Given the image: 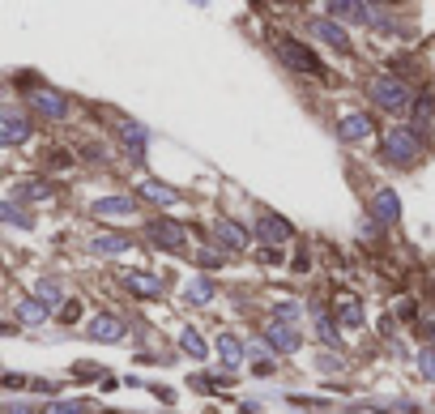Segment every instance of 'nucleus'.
Instances as JSON below:
<instances>
[{
  "mask_svg": "<svg viewBox=\"0 0 435 414\" xmlns=\"http://www.w3.org/2000/svg\"><path fill=\"white\" fill-rule=\"evenodd\" d=\"M274 51L282 56L286 69L307 73V77H324V65L316 60V51H312L307 43H299V39H290V34H278V39H274Z\"/></svg>",
  "mask_w": 435,
  "mask_h": 414,
  "instance_id": "1",
  "label": "nucleus"
},
{
  "mask_svg": "<svg viewBox=\"0 0 435 414\" xmlns=\"http://www.w3.org/2000/svg\"><path fill=\"white\" fill-rule=\"evenodd\" d=\"M418 154H422V141H418V133H414V128L397 124V128H389V133H384V159H389V163L410 167Z\"/></svg>",
  "mask_w": 435,
  "mask_h": 414,
  "instance_id": "2",
  "label": "nucleus"
},
{
  "mask_svg": "<svg viewBox=\"0 0 435 414\" xmlns=\"http://www.w3.org/2000/svg\"><path fill=\"white\" fill-rule=\"evenodd\" d=\"M371 98H375V107H384V112H406L414 94H410V86L401 77L380 73V77H371Z\"/></svg>",
  "mask_w": 435,
  "mask_h": 414,
  "instance_id": "3",
  "label": "nucleus"
},
{
  "mask_svg": "<svg viewBox=\"0 0 435 414\" xmlns=\"http://www.w3.org/2000/svg\"><path fill=\"white\" fill-rule=\"evenodd\" d=\"M145 235H149L162 252H184V243H188V231H184L180 222H171V218H154V222L145 227Z\"/></svg>",
  "mask_w": 435,
  "mask_h": 414,
  "instance_id": "4",
  "label": "nucleus"
},
{
  "mask_svg": "<svg viewBox=\"0 0 435 414\" xmlns=\"http://www.w3.org/2000/svg\"><path fill=\"white\" fill-rule=\"evenodd\" d=\"M30 107L47 120H65L69 116V98L60 90H30Z\"/></svg>",
  "mask_w": 435,
  "mask_h": 414,
  "instance_id": "5",
  "label": "nucleus"
},
{
  "mask_svg": "<svg viewBox=\"0 0 435 414\" xmlns=\"http://www.w3.org/2000/svg\"><path fill=\"white\" fill-rule=\"evenodd\" d=\"M256 239H260L265 248H282V243L290 239V222L278 218V214H260V218H256Z\"/></svg>",
  "mask_w": 435,
  "mask_h": 414,
  "instance_id": "6",
  "label": "nucleus"
},
{
  "mask_svg": "<svg viewBox=\"0 0 435 414\" xmlns=\"http://www.w3.org/2000/svg\"><path fill=\"white\" fill-rule=\"evenodd\" d=\"M22 141H30V120L0 107V145H22Z\"/></svg>",
  "mask_w": 435,
  "mask_h": 414,
  "instance_id": "7",
  "label": "nucleus"
},
{
  "mask_svg": "<svg viewBox=\"0 0 435 414\" xmlns=\"http://www.w3.org/2000/svg\"><path fill=\"white\" fill-rule=\"evenodd\" d=\"M265 342L274 346V350H282V354H295L299 346H303V333L295 329V325H282V321H274L265 329Z\"/></svg>",
  "mask_w": 435,
  "mask_h": 414,
  "instance_id": "8",
  "label": "nucleus"
},
{
  "mask_svg": "<svg viewBox=\"0 0 435 414\" xmlns=\"http://www.w3.org/2000/svg\"><path fill=\"white\" fill-rule=\"evenodd\" d=\"M371 214H375V222L393 227V222L401 218V196H397L393 188H380V192L371 196Z\"/></svg>",
  "mask_w": 435,
  "mask_h": 414,
  "instance_id": "9",
  "label": "nucleus"
},
{
  "mask_svg": "<svg viewBox=\"0 0 435 414\" xmlns=\"http://www.w3.org/2000/svg\"><path fill=\"white\" fill-rule=\"evenodd\" d=\"M116 133H120V141H124V149L133 154V159H137V163H145V145H149V133H145V124L120 120V124H116Z\"/></svg>",
  "mask_w": 435,
  "mask_h": 414,
  "instance_id": "10",
  "label": "nucleus"
},
{
  "mask_svg": "<svg viewBox=\"0 0 435 414\" xmlns=\"http://www.w3.org/2000/svg\"><path fill=\"white\" fill-rule=\"evenodd\" d=\"M94 214H98V218H128V214H137V192L94 201Z\"/></svg>",
  "mask_w": 435,
  "mask_h": 414,
  "instance_id": "11",
  "label": "nucleus"
},
{
  "mask_svg": "<svg viewBox=\"0 0 435 414\" xmlns=\"http://www.w3.org/2000/svg\"><path fill=\"white\" fill-rule=\"evenodd\" d=\"M312 34H316V39H324V43H329L333 51H342V56H350V34H346L337 22H329V18H316V22H312Z\"/></svg>",
  "mask_w": 435,
  "mask_h": 414,
  "instance_id": "12",
  "label": "nucleus"
},
{
  "mask_svg": "<svg viewBox=\"0 0 435 414\" xmlns=\"http://www.w3.org/2000/svg\"><path fill=\"white\" fill-rule=\"evenodd\" d=\"M375 133V120L367 116V112H350L342 124H337V137L342 141H363V137H371Z\"/></svg>",
  "mask_w": 435,
  "mask_h": 414,
  "instance_id": "13",
  "label": "nucleus"
},
{
  "mask_svg": "<svg viewBox=\"0 0 435 414\" xmlns=\"http://www.w3.org/2000/svg\"><path fill=\"white\" fill-rule=\"evenodd\" d=\"M333 312H337V325H346V329H359V325H363V303H359L350 291H342V295L333 299Z\"/></svg>",
  "mask_w": 435,
  "mask_h": 414,
  "instance_id": "14",
  "label": "nucleus"
},
{
  "mask_svg": "<svg viewBox=\"0 0 435 414\" xmlns=\"http://www.w3.org/2000/svg\"><path fill=\"white\" fill-rule=\"evenodd\" d=\"M137 196H145V201H154V205H175V201H180V192H175L171 184H162V180H141V184H137Z\"/></svg>",
  "mask_w": 435,
  "mask_h": 414,
  "instance_id": "15",
  "label": "nucleus"
},
{
  "mask_svg": "<svg viewBox=\"0 0 435 414\" xmlns=\"http://www.w3.org/2000/svg\"><path fill=\"white\" fill-rule=\"evenodd\" d=\"M213 239L222 243V248H231V252H243V248H248V231L235 227V222H227V218L213 222Z\"/></svg>",
  "mask_w": 435,
  "mask_h": 414,
  "instance_id": "16",
  "label": "nucleus"
},
{
  "mask_svg": "<svg viewBox=\"0 0 435 414\" xmlns=\"http://www.w3.org/2000/svg\"><path fill=\"white\" fill-rule=\"evenodd\" d=\"M86 333H90L94 342H124V325H120L116 316H94Z\"/></svg>",
  "mask_w": 435,
  "mask_h": 414,
  "instance_id": "17",
  "label": "nucleus"
},
{
  "mask_svg": "<svg viewBox=\"0 0 435 414\" xmlns=\"http://www.w3.org/2000/svg\"><path fill=\"white\" fill-rule=\"evenodd\" d=\"M124 282L141 295V299H162V278H154V274H124Z\"/></svg>",
  "mask_w": 435,
  "mask_h": 414,
  "instance_id": "18",
  "label": "nucleus"
},
{
  "mask_svg": "<svg viewBox=\"0 0 435 414\" xmlns=\"http://www.w3.org/2000/svg\"><path fill=\"white\" fill-rule=\"evenodd\" d=\"M128 248H133L128 235H94V239H90V252H98V256H120V252H128Z\"/></svg>",
  "mask_w": 435,
  "mask_h": 414,
  "instance_id": "19",
  "label": "nucleus"
},
{
  "mask_svg": "<svg viewBox=\"0 0 435 414\" xmlns=\"http://www.w3.org/2000/svg\"><path fill=\"white\" fill-rule=\"evenodd\" d=\"M218 354H222V368H239L243 363V342L235 338V333H222V338H218Z\"/></svg>",
  "mask_w": 435,
  "mask_h": 414,
  "instance_id": "20",
  "label": "nucleus"
},
{
  "mask_svg": "<svg viewBox=\"0 0 435 414\" xmlns=\"http://www.w3.org/2000/svg\"><path fill=\"white\" fill-rule=\"evenodd\" d=\"M312 316H316V338L324 342V346H333V350H342V333H337V325L320 312V307H312Z\"/></svg>",
  "mask_w": 435,
  "mask_h": 414,
  "instance_id": "21",
  "label": "nucleus"
},
{
  "mask_svg": "<svg viewBox=\"0 0 435 414\" xmlns=\"http://www.w3.org/2000/svg\"><path fill=\"white\" fill-rule=\"evenodd\" d=\"M18 321H22V325H43V321H47V303L22 299V303H18Z\"/></svg>",
  "mask_w": 435,
  "mask_h": 414,
  "instance_id": "22",
  "label": "nucleus"
},
{
  "mask_svg": "<svg viewBox=\"0 0 435 414\" xmlns=\"http://www.w3.org/2000/svg\"><path fill=\"white\" fill-rule=\"evenodd\" d=\"M180 350L192 354V359H205V354H209V346H205V338H201L196 329H180Z\"/></svg>",
  "mask_w": 435,
  "mask_h": 414,
  "instance_id": "23",
  "label": "nucleus"
},
{
  "mask_svg": "<svg viewBox=\"0 0 435 414\" xmlns=\"http://www.w3.org/2000/svg\"><path fill=\"white\" fill-rule=\"evenodd\" d=\"M184 299H188L192 307H201V303H209V299H213V286H209L205 278H192V282L184 286Z\"/></svg>",
  "mask_w": 435,
  "mask_h": 414,
  "instance_id": "24",
  "label": "nucleus"
},
{
  "mask_svg": "<svg viewBox=\"0 0 435 414\" xmlns=\"http://www.w3.org/2000/svg\"><path fill=\"white\" fill-rule=\"evenodd\" d=\"M0 222H9V227H30V214L18 210V205H9V201H0Z\"/></svg>",
  "mask_w": 435,
  "mask_h": 414,
  "instance_id": "25",
  "label": "nucleus"
},
{
  "mask_svg": "<svg viewBox=\"0 0 435 414\" xmlns=\"http://www.w3.org/2000/svg\"><path fill=\"white\" fill-rule=\"evenodd\" d=\"M34 295H39V303H56V299H60V282H56V278H43V282L34 286Z\"/></svg>",
  "mask_w": 435,
  "mask_h": 414,
  "instance_id": "26",
  "label": "nucleus"
},
{
  "mask_svg": "<svg viewBox=\"0 0 435 414\" xmlns=\"http://www.w3.org/2000/svg\"><path fill=\"white\" fill-rule=\"evenodd\" d=\"M18 196L22 201H43V196H51V188L43 180H34V184H18Z\"/></svg>",
  "mask_w": 435,
  "mask_h": 414,
  "instance_id": "27",
  "label": "nucleus"
},
{
  "mask_svg": "<svg viewBox=\"0 0 435 414\" xmlns=\"http://www.w3.org/2000/svg\"><path fill=\"white\" fill-rule=\"evenodd\" d=\"M196 265H201V269H222L227 261H222V252H218V248H201V252H196Z\"/></svg>",
  "mask_w": 435,
  "mask_h": 414,
  "instance_id": "28",
  "label": "nucleus"
},
{
  "mask_svg": "<svg viewBox=\"0 0 435 414\" xmlns=\"http://www.w3.org/2000/svg\"><path fill=\"white\" fill-rule=\"evenodd\" d=\"M418 372H422L427 380H435V350H422V354H418Z\"/></svg>",
  "mask_w": 435,
  "mask_h": 414,
  "instance_id": "29",
  "label": "nucleus"
},
{
  "mask_svg": "<svg viewBox=\"0 0 435 414\" xmlns=\"http://www.w3.org/2000/svg\"><path fill=\"white\" fill-rule=\"evenodd\" d=\"M47 414H86V410H81V401H51Z\"/></svg>",
  "mask_w": 435,
  "mask_h": 414,
  "instance_id": "30",
  "label": "nucleus"
},
{
  "mask_svg": "<svg viewBox=\"0 0 435 414\" xmlns=\"http://www.w3.org/2000/svg\"><path fill=\"white\" fill-rule=\"evenodd\" d=\"M256 261H260V265H282V248H260Z\"/></svg>",
  "mask_w": 435,
  "mask_h": 414,
  "instance_id": "31",
  "label": "nucleus"
},
{
  "mask_svg": "<svg viewBox=\"0 0 435 414\" xmlns=\"http://www.w3.org/2000/svg\"><path fill=\"white\" fill-rule=\"evenodd\" d=\"M77 316H81V303H77V299H69V303L60 307V321H65V325H73Z\"/></svg>",
  "mask_w": 435,
  "mask_h": 414,
  "instance_id": "32",
  "label": "nucleus"
},
{
  "mask_svg": "<svg viewBox=\"0 0 435 414\" xmlns=\"http://www.w3.org/2000/svg\"><path fill=\"white\" fill-rule=\"evenodd\" d=\"M278 316H282V325H286L290 316H299V303H278Z\"/></svg>",
  "mask_w": 435,
  "mask_h": 414,
  "instance_id": "33",
  "label": "nucleus"
},
{
  "mask_svg": "<svg viewBox=\"0 0 435 414\" xmlns=\"http://www.w3.org/2000/svg\"><path fill=\"white\" fill-rule=\"evenodd\" d=\"M307 269H312V261H307V248H303V252L295 256V274H307Z\"/></svg>",
  "mask_w": 435,
  "mask_h": 414,
  "instance_id": "34",
  "label": "nucleus"
},
{
  "mask_svg": "<svg viewBox=\"0 0 435 414\" xmlns=\"http://www.w3.org/2000/svg\"><path fill=\"white\" fill-rule=\"evenodd\" d=\"M337 368H342V363H337L333 354H320V372H337Z\"/></svg>",
  "mask_w": 435,
  "mask_h": 414,
  "instance_id": "35",
  "label": "nucleus"
},
{
  "mask_svg": "<svg viewBox=\"0 0 435 414\" xmlns=\"http://www.w3.org/2000/svg\"><path fill=\"white\" fill-rule=\"evenodd\" d=\"M422 333H427V338H435V321H422Z\"/></svg>",
  "mask_w": 435,
  "mask_h": 414,
  "instance_id": "36",
  "label": "nucleus"
},
{
  "mask_svg": "<svg viewBox=\"0 0 435 414\" xmlns=\"http://www.w3.org/2000/svg\"><path fill=\"white\" fill-rule=\"evenodd\" d=\"M9 414H30V410H26V406H13V410H9Z\"/></svg>",
  "mask_w": 435,
  "mask_h": 414,
  "instance_id": "37",
  "label": "nucleus"
}]
</instances>
